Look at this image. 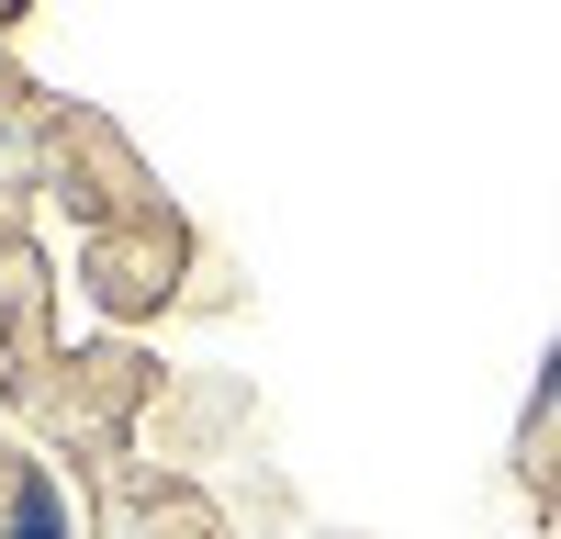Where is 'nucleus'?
<instances>
[{
  "instance_id": "f257e3e1",
  "label": "nucleus",
  "mask_w": 561,
  "mask_h": 539,
  "mask_svg": "<svg viewBox=\"0 0 561 539\" xmlns=\"http://www.w3.org/2000/svg\"><path fill=\"white\" fill-rule=\"evenodd\" d=\"M0 539H79L68 528V494L45 472H12V494H0Z\"/></svg>"
},
{
  "instance_id": "f03ea898",
  "label": "nucleus",
  "mask_w": 561,
  "mask_h": 539,
  "mask_svg": "<svg viewBox=\"0 0 561 539\" xmlns=\"http://www.w3.org/2000/svg\"><path fill=\"white\" fill-rule=\"evenodd\" d=\"M550 416H561V348H550Z\"/></svg>"
}]
</instances>
